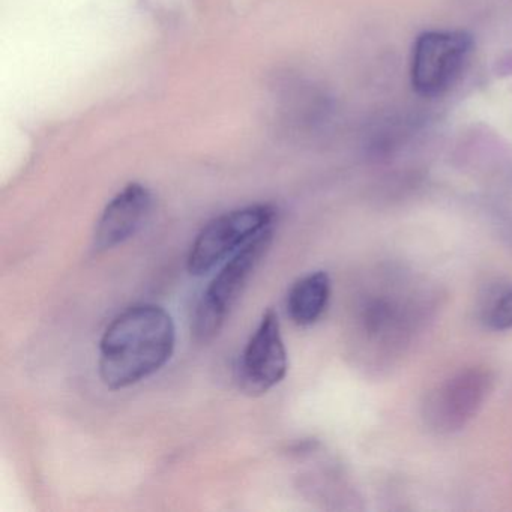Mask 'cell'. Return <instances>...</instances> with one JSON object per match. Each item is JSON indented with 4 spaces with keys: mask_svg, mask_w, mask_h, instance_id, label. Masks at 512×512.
Returning <instances> with one entry per match:
<instances>
[{
    "mask_svg": "<svg viewBox=\"0 0 512 512\" xmlns=\"http://www.w3.org/2000/svg\"><path fill=\"white\" fill-rule=\"evenodd\" d=\"M175 344V323L163 307L140 304L127 308L101 337V380L113 391L136 385L170 361Z\"/></svg>",
    "mask_w": 512,
    "mask_h": 512,
    "instance_id": "obj_1",
    "label": "cell"
},
{
    "mask_svg": "<svg viewBox=\"0 0 512 512\" xmlns=\"http://www.w3.org/2000/svg\"><path fill=\"white\" fill-rule=\"evenodd\" d=\"M272 236V227L263 230L235 256L230 257L223 269L215 275L194 311L191 329L197 341L208 343L220 334L230 310L244 292L254 269L268 253Z\"/></svg>",
    "mask_w": 512,
    "mask_h": 512,
    "instance_id": "obj_2",
    "label": "cell"
},
{
    "mask_svg": "<svg viewBox=\"0 0 512 512\" xmlns=\"http://www.w3.org/2000/svg\"><path fill=\"white\" fill-rule=\"evenodd\" d=\"M275 209L269 205H251L226 212L209 221L193 242L188 254V272L196 277L235 256L251 239L272 227Z\"/></svg>",
    "mask_w": 512,
    "mask_h": 512,
    "instance_id": "obj_3",
    "label": "cell"
},
{
    "mask_svg": "<svg viewBox=\"0 0 512 512\" xmlns=\"http://www.w3.org/2000/svg\"><path fill=\"white\" fill-rule=\"evenodd\" d=\"M472 47V37L463 31L422 34L413 47V88L424 97L445 94L463 73Z\"/></svg>",
    "mask_w": 512,
    "mask_h": 512,
    "instance_id": "obj_4",
    "label": "cell"
},
{
    "mask_svg": "<svg viewBox=\"0 0 512 512\" xmlns=\"http://www.w3.org/2000/svg\"><path fill=\"white\" fill-rule=\"evenodd\" d=\"M493 377L482 368L455 374L437 386L424 404V418L437 433H454L466 427L484 406Z\"/></svg>",
    "mask_w": 512,
    "mask_h": 512,
    "instance_id": "obj_5",
    "label": "cell"
},
{
    "mask_svg": "<svg viewBox=\"0 0 512 512\" xmlns=\"http://www.w3.org/2000/svg\"><path fill=\"white\" fill-rule=\"evenodd\" d=\"M287 368L280 320L274 310H268L239 359V385L247 394H265L286 377Z\"/></svg>",
    "mask_w": 512,
    "mask_h": 512,
    "instance_id": "obj_6",
    "label": "cell"
},
{
    "mask_svg": "<svg viewBox=\"0 0 512 512\" xmlns=\"http://www.w3.org/2000/svg\"><path fill=\"white\" fill-rule=\"evenodd\" d=\"M151 209V191L142 184L127 185L101 214L95 229V248L110 250L133 238L148 220Z\"/></svg>",
    "mask_w": 512,
    "mask_h": 512,
    "instance_id": "obj_7",
    "label": "cell"
},
{
    "mask_svg": "<svg viewBox=\"0 0 512 512\" xmlns=\"http://www.w3.org/2000/svg\"><path fill=\"white\" fill-rule=\"evenodd\" d=\"M412 314L406 301L394 295H373L368 298L361 311L362 331L373 344V349L379 347L382 352H392L403 343L409 334Z\"/></svg>",
    "mask_w": 512,
    "mask_h": 512,
    "instance_id": "obj_8",
    "label": "cell"
},
{
    "mask_svg": "<svg viewBox=\"0 0 512 512\" xmlns=\"http://www.w3.org/2000/svg\"><path fill=\"white\" fill-rule=\"evenodd\" d=\"M331 299V280L323 271L311 272L296 281L287 296V313L299 326L316 323Z\"/></svg>",
    "mask_w": 512,
    "mask_h": 512,
    "instance_id": "obj_9",
    "label": "cell"
},
{
    "mask_svg": "<svg viewBox=\"0 0 512 512\" xmlns=\"http://www.w3.org/2000/svg\"><path fill=\"white\" fill-rule=\"evenodd\" d=\"M482 320L493 331L512 329V284L500 287L488 296L487 304L482 308Z\"/></svg>",
    "mask_w": 512,
    "mask_h": 512,
    "instance_id": "obj_10",
    "label": "cell"
}]
</instances>
